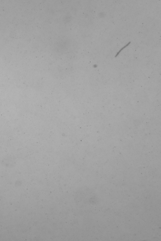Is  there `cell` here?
Masks as SVG:
<instances>
[{
  "instance_id": "cell-1",
  "label": "cell",
  "mask_w": 161,
  "mask_h": 241,
  "mask_svg": "<svg viewBox=\"0 0 161 241\" xmlns=\"http://www.w3.org/2000/svg\"><path fill=\"white\" fill-rule=\"evenodd\" d=\"M130 43H131V42H129V43H128V44H127V45H126V46H124V47L123 48H122L121 49H120V50L119 51V52H118V53H117V54L115 56V57H117V56L118 55V54H119L120 53V52L121 51H122V50H123V49H124V48H126L127 47V46H128V45H129L130 44Z\"/></svg>"
}]
</instances>
